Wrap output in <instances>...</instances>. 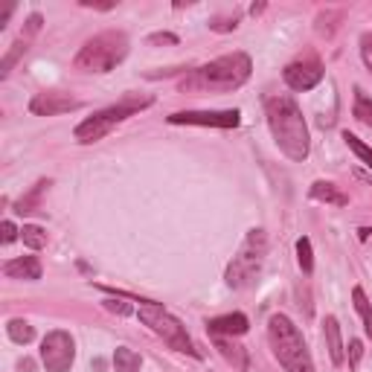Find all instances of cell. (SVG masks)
Returning a JSON list of instances; mask_svg holds the SVG:
<instances>
[{"label":"cell","mask_w":372,"mask_h":372,"mask_svg":"<svg viewBox=\"0 0 372 372\" xmlns=\"http://www.w3.org/2000/svg\"><path fill=\"white\" fill-rule=\"evenodd\" d=\"M76 108H82V102L67 97V93H58V90H44L29 102V111L35 116H55V114H67V111H76Z\"/></svg>","instance_id":"cell-10"},{"label":"cell","mask_w":372,"mask_h":372,"mask_svg":"<svg viewBox=\"0 0 372 372\" xmlns=\"http://www.w3.org/2000/svg\"><path fill=\"white\" fill-rule=\"evenodd\" d=\"M140 366H143V358L134 349L116 346V352H114V369L116 372H140Z\"/></svg>","instance_id":"cell-17"},{"label":"cell","mask_w":372,"mask_h":372,"mask_svg":"<svg viewBox=\"0 0 372 372\" xmlns=\"http://www.w3.org/2000/svg\"><path fill=\"white\" fill-rule=\"evenodd\" d=\"M212 340H215V349L221 352V358H224L233 369H239V372H247V369H251V358H247V349L239 346V344H233V337H212Z\"/></svg>","instance_id":"cell-14"},{"label":"cell","mask_w":372,"mask_h":372,"mask_svg":"<svg viewBox=\"0 0 372 372\" xmlns=\"http://www.w3.org/2000/svg\"><path fill=\"white\" fill-rule=\"evenodd\" d=\"M50 186V180H38L35 183V190L29 192V195H23L18 204H15V212L18 215H26V212H35L38 209V201H41V195H44V190Z\"/></svg>","instance_id":"cell-19"},{"label":"cell","mask_w":372,"mask_h":372,"mask_svg":"<svg viewBox=\"0 0 372 372\" xmlns=\"http://www.w3.org/2000/svg\"><path fill=\"white\" fill-rule=\"evenodd\" d=\"M172 126H201V128H236L241 122L239 111H177L169 116Z\"/></svg>","instance_id":"cell-8"},{"label":"cell","mask_w":372,"mask_h":372,"mask_svg":"<svg viewBox=\"0 0 372 372\" xmlns=\"http://www.w3.org/2000/svg\"><path fill=\"white\" fill-rule=\"evenodd\" d=\"M323 337H326V349H329V358L334 366H344L346 361V352H344V337H340V323L337 317H326L323 320Z\"/></svg>","instance_id":"cell-13"},{"label":"cell","mask_w":372,"mask_h":372,"mask_svg":"<svg viewBox=\"0 0 372 372\" xmlns=\"http://www.w3.org/2000/svg\"><path fill=\"white\" fill-rule=\"evenodd\" d=\"M111 128H114V122H108L102 114H93V116H87L84 122H79L76 131H73V137H76L79 143H97V140L108 137Z\"/></svg>","instance_id":"cell-12"},{"label":"cell","mask_w":372,"mask_h":372,"mask_svg":"<svg viewBox=\"0 0 372 372\" xmlns=\"http://www.w3.org/2000/svg\"><path fill=\"white\" fill-rule=\"evenodd\" d=\"M4 273L9 279H41V262L35 256H21V259H12L4 265Z\"/></svg>","instance_id":"cell-15"},{"label":"cell","mask_w":372,"mask_h":372,"mask_svg":"<svg viewBox=\"0 0 372 372\" xmlns=\"http://www.w3.org/2000/svg\"><path fill=\"white\" fill-rule=\"evenodd\" d=\"M41 23H44V18L35 12V15H29V21H26V35H23V41L29 38V35H35L38 29H41Z\"/></svg>","instance_id":"cell-30"},{"label":"cell","mask_w":372,"mask_h":372,"mask_svg":"<svg viewBox=\"0 0 372 372\" xmlns=\"http://www.w3.org/2000/svg\"><path fill=\"white\" fill-rule=\"evenodd\" d=\"M361 358H363V344H361V340H349V366L358 369Z\"/></svg>","instance_id":"cell-27"},{"label":"cell","mask_w":372,"mask_h":372,"mask_svg":"<svg viewBox=\"0 0 372 372\" xmlns=\"http://www.w3.org/2000/svg\"><path fill=\"white\" fill-rule=\"evenodd\" d=\"M312 198L320 201V204H332V207H346L349 204V195L346 192H340L334 183L329 180H317L312 183Z\"/></svg>","instance_id":"cell-16"},{"label":"cell","mask_w":372,"mask_h":372,"mask_svg":"<svg viewBox=\"0 0 372 372\" xmlns=\"http://www.w3.org/2000/svg\"><path fill=\"white\" fill-rule=\"evenodd\" d=\"M265 114H268V126L279 151L285 158L302 163L308 158V151H312V137H308V126L300 105L291 97H270L265 105Z\"/></svg>","instance_id":"cell-1"},{"label":"cell","mask_w":372,"mask_h":372,"mask_svg":"<svg viewBox=\"0 0 372 372\" xmlns=\"http://www.w3.org/2000/svg\"><path fill=\"white\" fill-rule=\"evenodd\" d=\"M6 334L15 340V344H23V346H26V344H33V340H35V329L29 326L26 320H18V317L6 323Z\"/></svg>","instance_id":"cell-18"},{"label":"cell","mask_w":372,"mask_h":372,"mask_svg":"<svg viewBox=\"0 0 372 372\" xmlns=\"http://www.w3.org/2000/svg\"><path fill=\"white\" fill-rule=\"evenodd\" d=\"M344 140H346V146H349V148L358 154V158H361V160H363L369 169H372V148H369L366 143H361V140H358L355 134H349V131H344Z\"/></svg>","instance_id":"cell-25"},{"label":"cell","mask_w":372,"mask_h":372,"mask_svg":"<svg viewBox=\"0 0 372 372\" xmlns=\"http://www.w3.org/2000/svg\"><path fill=\"white\" fill-rule=\"evenodd\" d=\"M105 308H108V312H114V314H119V317L131 314V305L128 302H119V300H105Z\"/></svg>","instance_id":"cell-28"},{"label":"cell","mask_w":372,"mask_h":372,"mask_svg":"<svg viewBox=\"0 0 372 372\" xmlns=\"http://www.w3.org/2000/svg\"><path fill=\"white\" fill-rule=\"evenodd\" d=\"M21 239H23V244L29 247V251H41V247H47V233L41 227H35V224H26L21 230Z\"/></svg>","instance_id":"cell-22"},{"label":"cell","mask_w":372,"mask_h":372,"mask_svg":"<svg viewBox=\"0 0 372 372\" xmlns=\"http://www.w3.org/2000/svg\"><path fill=\"white\" fill-rule=\"evenodd\" d=\"M352 114H355L358 122H363V126L372 128V99L366 97L361 87H355V105H352Z\"/></svg>","instance_id":"cell-20"},{"label":"cell","mask_w":372,"mask_h":372,"mask_svg":"<svg viewBox=\"0 0 372 372\" xmlns=\"http://www.w3.org/2000/svg\"><path fill=\"white\" fill-rule=\"evenodd\" d=\"M23 53H26V41L21 38V41H15V44H12V50L4 55V61H0V76L6 79V76L12 73V67H15V61H18Z\"/></svg>","instance_id":"cell-24"},{"label":"cell","mask_w":372,"mask_h":372,"mask_svg":"<svg viewBox=\"0 0 372 372\" xmlns=\"http://www.w3.org/2000/svg\"><path fill=\"white\" fill-rule=\"evenodd\" d=\"M148 44H177V38L172 33H154L148 35Z\"/></svg>","instance_id":"cell-31"},{"label":"cell","mask_w":372,"mask_h":372,"mask_svg":"<svg viewBox=\"0 0 372 372\" xmlns=\"http://www.w3.org/2000/svg\"><path fill=\"white\" fill-rule=\"evenodd\" d=\"M247 329H251V323H247L244 314H224V317H212L207 323V332L212 337H241Z\"/></svg>","instance_id":"cell-11"},{"label":"cell","mask_w":372,"mask_h":372,"mask_svg":"<svg viewBox=\"0 0 372 372\" xmlns=\"http://www.w3.org/2000/svg\"><path fill=\"white\" fill-rule=\"evenodd\" d=\"M0 233H4V236H0V239H4V244H12V241L21 236V230H18L12 221H4V224H0Z\"/></svg>","instance_id":"cell-29"},{"label":"cell","mask_w":372,"mask_h":372,"mask_svg":"<svg viewBox=\"0 0 372 372\" xmlns=\"http://www.w3.org/2000/svg\"><path fill=\"white\" fill-rule=\"evenodd\" d=\"M361 58H363V65L369 67V73H372V35L369 33L361 35Z\"/></svg>","instance_id":"cell-26"},{"label":"cell","mask_w":372,"mask_h":372,"mask_svg":"<svg viewBox=\"0 0 372 372\" xmlns=\"http://www.w3.org/2000/svg\"><path fill=\"white\" fill-rule=\"evenodd\" d=\"M251 55L247 53H230L198 67L180 87L183 90H236L251 79Z\"/></svg>","instance_id":"cell-2"},{"label":"cell","mask_w":372,"mask_h":372,"mask_svg":"<svg viewBox=\"0 0 372 372\" xmlns=\"http://www.w3.org/2000/svg\"><path fill=\"white\" fill-rule=\"evenodd\" d=\"M137 317H140V323H143V326H148V329H151L154 334H158V337H163L175 352H186V355H192V358H201V355L195 352V346H192L190 334H186V329L180 326V320H177V317H172L163 305H158V302H151V305H140Z\"/></svg>","instance_id":"cell-6"},{"label":"cell","mask_w":372,"mask_h":372,"mask_svg":"<svg viewBox=\"0 0 372 372\" xmlns=\"http://www.w3.org/2000/svg\"><path fill=\"white\" fill-rule=\"evenodd\" d=\"M268 340L276 361L285 366V372H314V361L308 352L302 332L294 326L291 317L285 314H273L268 320Z\"/></svg>","instance_id":"cell-3"},{"label":"cell","mask_w":372,"mask_h":372,"mask_svg":"<svg viewBox=\"0 0 372 372\" xmlns=\"http://www.w3.org/2000/svg\"><path fill=\"white\" fill-rule=\"evenodd\" d=\"M283 79L291 90H312L323 82V65L317 58H302V61H291L283 70Z\"/></svg>","instance_id":"cell-9"},{"label":"cell","mask_w":372,"mask_h":372,"mask_svg":"<svg viewBox=\"0 0 372 372\" xmlns=\"http://www.w3.org/2000/svg\"><path fill=\"white\" fill-rule=\"evenodd\" d=\"M126 55H128V35L108 29V33H99L90 41H84L79 55L73 58V65L76 70L84 73H111Z\"/></svg>","instance_id":"cell-4"},{"label":"cell","mask_w":372,"mask_h":372,"mask_svg":"<svg viewBox=\"0 0 372 372\" xmlns=\"http://www.w3.org/2000/svg\"><path fill=\"white\" fill-rule=\"evenodd\" d=\"M76 361V344L67 332H50L41 340V363L47 366V372H70Z\"/></svg>","instance_id":"cell-7"},{"label":"cell","mask_w":372,"mask_h":372,"mask_svg":"<svg viewBox=\"0 0 372 372\" xmlns=\"http://www.w3.org/2000/svg\"><path fill=\"white\" fill-rule=\"evenodd\" d=\"M268 256V236L262 230H251L241 244V251L233 256L227 268V285L230 288H247L256 283V276Z\"/></svg>","instance_id":"cell-5"},{"label":"cell","mask_w":372,"mask_h":372,"mask_svg":"<svg viewBox=\"0 0 372 372\" xmlns=\"http://www.w3.org/2000/svg\"><path fill=\"white\" fill-rule=\"evenodd\" d=\"M352 300H355V308H358V314H361V320H363L366 337H372V305H369L363 288H355V291H352Z\"/></svg>","instance_id":"cell-21"},{"label":"cell","mask_w":372,"mask_h":372,"mask_svg":"<svg viewBox=\"0 0 372 372\" xmlns=\"http://www.w3.org/2000/svg\"><path fill=\"white\" fill-rule=\"evenodd\" d=\"M297 262L302 268V273H312L314 270V256H312V241H308L305 236L297 239Z\"/></svg>","instance_id":"cell-23"}]
</instances>
